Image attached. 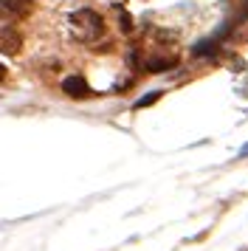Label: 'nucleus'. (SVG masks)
I'll use <instances>...</instances> for the list:
<instances>
[{
	"instance_id": "obj_1",
	"label": "nucleus",
	"mask_w": 248,
	"mask_h": 251,
	"mask_svg": "<svg viewBox=\"0 0 248 251\" xmlns=\"http://www.w3.org/2000/svg\"><path fill=\"white\" fill-rule=\"evenodd\" d=\"M68 25H71V34L76 37L79 43H93L104 34V20L93 9H79L76 14H71Z\"/></svg>"
},
{
	"instance_id": "obj_2",
	"label": "nucleus",
	"mask_w": 248,
	"mask_h": 251,
	"mask_svg": "<svg viewBox=\"0 0 248 251\" xmlns=\"http://www.w3.org/2000/svg\"><path fill=\"white\" fill-rule=\"evenodd\" d=\"M23 48V37L11 25H0V54H17Z\"/></svg>"
},
{
	"instance_id": "obj_3",
	"label": "nucleus",
	"mask_w": 248,
	"mask_h": 251,
	"mask_svg": "<svg viewBox=\"0 0 248 251\" xmlns=\"http://www.w3.org/2000/svg\"><path fill=\"white\" fill-rule=\"evenodd\" d=\"M62 91L71 96V99H85V96H90V85L82 76H68L65 82H62Z\"/></svg>"
},
{
	"instance_id": "obj_4",
	"label": "nucleus",
	"mask_w": 248,
	"mask_h": 251,
	"mask_svg": "<svg viewBox=\"0 0 248 251\" xmlns=\"http://www.w3.org/2000/svg\"><path fill=\"white\" fill-rule=\"evenodd\" d=\"M0 12L9 17H25L31 12V0H0Z\"/></svg>"
},
{
	"instance_id": "obj_5",
	"label": "nucleus",
	"mask_w": 248,
	"mask_h": 251,
	"mask_svg": "<svg viewBox=\"0 0 248 251\" xmlns=\"http://www.w3.org/2000/svg\"><path fill=\"white\" fill-rule=\"evenodd\" d=\"M175 62H178L175 57H167V59H149V62H147V68L152 71V74H161V71H167V68H175Z\"/></svg>"
},
{
	"instance_id": "obj_6",
	"label": "nucleus",
	"mask_w": 248,
	"mask_h": 251,
	"mask_svg": "<svg viewBox=\"0 0 248 251\" xmlns=\"http://www.w3.org/2000/svg\"><path fill=\"white\" fill-rule=\"evenodd\" d=\"M158 99H161V93H158V91H152L149 96H144V99H138V102H135V107H147V104L158 102Z\"/></svg>"
},
{
	"instance_id": "obj_7",
	"label": "nucleus",
	"mask_w": 248,
	"mask_h": 251,
	"mask_svg": "<svg viewBox=\"0 0 248 251\" xmlns=\"http://www.w3.org/2000/svg\"><path fill=\"white\" fill-rule=\"evenodd\" d=\"M6 79V68H3V65H0V82Z\"/></svg>"
},
{
	"instance_id": "obj_8",
	"label": "nucleus",
	"mask_w": 248,
	"mask_h": 251,
	"mask_svg": "<svg viewBox=\"0 0 248 251\" xmlns=\"http://www.w3.org/2000/svg\"><path fill=\"white\" fill-rule=\"evenodd\" d=\"M246 3H248V0H246Z\"/></svg>"
}]
</instances>
